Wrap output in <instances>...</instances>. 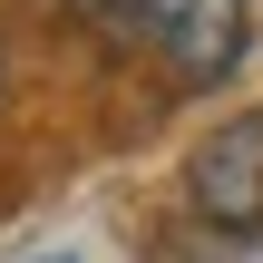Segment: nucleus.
Returning a JSON list of instances; mask_svg holds the SVG:
<instances>
[{
  "mask_svg": "<svg viewBox=\"0 0 263 263\" xmlns=\"http://www.w3.org/2000/svg\"><path fill=\"white\" fill-rule=\"evenodd\" d=\"M107 49L156 59L176 88H224L254 49V0H68Z\"/></svg>",
  "mask_w": 263,
  "mask_h": 263,
  "instance_id": "nucleus-1",
  "label": "nucleus"
},
{
  "mask_svg": "<svg viewBox=\"0 0 263 263\" xmlns=\"http://www.w3.org/2000/svg\"><path fill=\"white\" fill-rule=\"evenodd\" d=\"M185 205L215 234H263V107H244L185 156Z\"/></svg>",
  "mask_w": 263,
  "mask_h": 263,
  "instance_id": "nucleus-2",
  "label": "nucleus"
},
{
  "mask_svg": "<svg viewBox=\"0 0 263 263\" xmlns=\"http://www.w3.org/2000/svg\"><path fill=\"white\" fill-rule=\"evenodd\" d=\"M49 263H68V254H49Z\"/></svg>",
  "mask_w": 263,
  "mask_h": 263,
  "instance_id": "nucleus-3",
  "label": "nucleus"
}]
</instances>
